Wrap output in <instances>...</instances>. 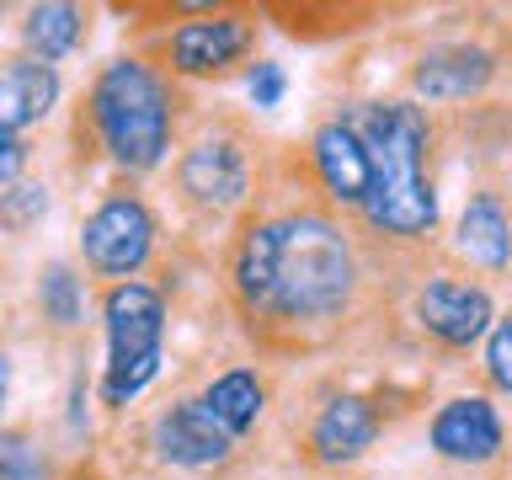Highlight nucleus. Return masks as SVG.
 <instances>
[{"instance_id":"nucleus-1","label":"nucleus","mask_w":512,"mask_h":480,"mask_svg":"<svg viewBox=\"0 0 512 480\" xmlns=\"http://www.w3.org/2000/svg\"><path fill=\"white\" fill-rule=\"evenodd\" d=\"M358 283L347 235L320 214H288L246 230L235 251V288L256 315L326 320L342 315Z\"/></svg>"},{"instance_id":"nucleus-2","label":"nucleus","mask_w":512,"mask_h":480,"mask_svg":"<svg viewBox=\"0 0 512 480\" xmlns=\"http://www.w3.org/2000/svg\"><path fill=\"white\" fill-rule=\"evenodd\" d=\"M363 150L374 160V187L363 198V214L374 230L390 235H427L438 224V198L427 187L422 155H427V123L411 102H379L358 123Z\"/></svg>"},{"instance_id":"nucleus-3","label":"nucleus","mask_w":512,"mask_h":480,"mask_svg":"<svg viewBox=\"0 0 512 480\" xmlns=\"http://www.w3.org/2000/svg\"><path fill=\"white\" fill-rule=\"evenodd\" d=\"M91 123L107 155L128 171H150L166 160L171 144V107L160 80L139 59H112L91 86Z\"/></svg>"},{"instance_id":"nucleus-4","label":"nucleus","mask_w":512,"mask_h":480,"mask_svg":"<svg viewBox=\"0 0 512 480\" xmlns=\"http://www.w3.org/2000/svg\"><path fill=\"white\" fill-rule=\"evenodd\" d=\"M107 315V374L102 400L128 406L144 384L160 374V336H166V299L150 283H118L102 304Z\"/></svg>"},{"instance_id":"nucleus-5","label":"nucleus","mask_w":512,"mask_h":480,"mask_svg":"<svg viewBox=\"0 0 512 480\" xmlns=\"http://www.w3.org/2000/svg\"><path fill=\"white\" fill-rule=\"evenodd\" d=\"M150 246H155V219L139 198H107L80 230L86 262L107 278H134L150 262Z\"/></svg>"},{"instance_id":"nucleus-6","label":"nucleus","mask_w":512,"mask_h":480,"mask_svg":"<svg viewBox=\"0 0 512 480\" xmlns=\"http://www.w3.org/2000/svg\"><path fill=\"white\" fill-rule=\"evenodd\" d=\"M230 448H235V432L203 406V395L176 400L155 422V454L166 464H182V470H214V464L230 459Z\"/></svg>"},{"instance_id":"nucleus-7","label":"nucleus","mask_w":512,"mask_h":480,"mask_svg":"<svg viewBox=\"0 0 512 480\" xmlns=\"http://www.w3.org/2000/svg\"><path fill=\"white\" fill-rule=\"evenodd\" d=\"M416 320L438 336L448 347H470L486 336L491 326V294L475 283H454V278H438L416 294Z\"/></svg>"},{"instance_id":"nucleus-8","label":"nucleus","mask_w":512,"mask_h":480,"mask_svg":"<svg viewBox=\"0 0 512 480\" xmlns=\"http://www.w3.org/2000/svg\"><path fill=\"white\" fill-rule=\"evenodd\" d=\"M432 448L443 459H459V464H486L496 459L502 448V416H496L491 400L480 395H459L432 416Z\"/></svg>"},{"instance_id":"nucleus-9","label":"nucleus","mask_w":512,"mask_h":480,"mask_svg":"<svg viewBox=\"0 0 512 480\" xmlns=\"http://www.w3.org/2000/svg\"><path fill=\"white\" fill-rule=\"evenodd\" d=\"M251 22L246 16H208V22H187L171 32V59L182 75H219L251 48Z\"/></svg>"},{"instance_id":"nucleus-10","label":"nucleus","mask_w":512,"mask_h":480,"mask_svg":"<svg viewBox=\"0 0 512 480\" xmlns=\"http://www.w3.org/2000/svg\"><path fill=\"white\" fill-rule=\"evenodd\" d=\"M246 182H251L246 155H240V144H230V139H203V144H192L187 160H182V192L203 208L240 203L246 198Z\"/></svg>"},{"instance_id":"nucleus-11","label":"nucleus","mask_w":512,"mask_h":480,"mask_svg":"<svg viewBox=\"0 0 512 480\" xmlns=\"http://www.w3.org/2000/svg\"><path fill=\"white\" fill-rule=\"evenodd\" d=\"M315 171H320L331 198L358 203V208L368 198V187H374V160H368L363 134L352 123H326L315 134Z\"/></svg>"},{"instance_id":"nucleus-12","label":"nucleus","mask_w":512,"mask_h":480,"mask_svg":"<svg viewBox=\"0 0 512 480\" xmlns=\"http://www.w3.org/2000/svg\"><path fill=\"white\" fill-rule=\"evenodd\" d=\"M491 54L475 43H443L432 48V54H422V64H416V91L427 96V102H459V96H475L480 86L491 80Z\"/></svg>"},{"instance_id":"nucleus-13","label":"nucleus","mask_w":512,"mask_h":480,"mask_svg":"<svg viewBox=\"0 0 512 480\" xmlns=\"http://www.w3.org/2000/svg\"><path fill=\"white\" fill-rule=\"evenodd\" d=\"M374 438H379V411L368 406L363 395H336L310 427V448H315V459H326V464L358 459Z\"/></svg>"},{"instance_id":"nucleus-14","label":"nucleus","mask_w":512,"mask_h":480,"mask_svg":"<svg viewBox=\"0 0 512 480\" xmlns=\"http://www.w3.org/2000/svg\"><path fill=\"white\" fill-rule=\"evenodd\" d=\"M459 251L470 256V262L480 267H507L512 262V230H507V214L496 198H470V208H464L459 219Z\"/></svg>"},{"instance_id":"nucleus-15","label":"nucleus","mask_w":512,"mask_h":480,"mask_svg":"<svg viewBox=\"0 0 512 480\" xmlns=\"http://www.w3.org/2000/svg\"><path fill=\"white\" fill-rule=\"evenodd\" d=\"M80 32H86V11H80V6H32L22 38H27L32 59L54 64V59H64L80 43Z\"/></svg>"},{"instance_id":"nucleus-16","label":"nucleus","mask_w":512,"mask_h":480,"mask_svg":"<svg viewBox=\"0 0 512 480\" xmlns=\"http://www.w3.org/2000/svg\"><path fill=\"white\" fill-rule=\"evenodd\" d=\"M203 406L240 438V432H246L256 416H262V379H256L251 368H230V374H219V379L203 390Z\"/></svg>"},{"instance_id":"nucleus-17","label":"nucleus","mask_w":512,"mask_h":480,"mask_svg":"<svg viewBox=\"0 0 512 480\" xmlns=\"http://www.w3.org/2000/svg\"><path fill=\"white\" fill-rule=\"evenodd\" d=\"M6 75H11V86L22 91V102H27L32 118H43V112L59 102V75H54V64L22 54V59H6Z\"/></svg>"},{"instance_id":"nucleus-18","label":"nucleus","mask_w":512,"mask_h":480,"mask_svg":"<svg viewBox=\"0 0 512 480\" xmlns=\"http://www.w3.org/2000/svg\"><path fill=\"white\" fill-rule=\"evenodd\" d=\"M38 294H43V310L54 326H75L80 320V283L70 278V267H48Z\"/></svg>"},{"instance_id":"nucleus-19","label":"nucleus","mask_w":512,"mask_h":480,"mask_svg":"<svg viewBox=\"0 0 512 480\" xmlns=\"http://www.w3.org/2000/svg\"><path fill=\"white\" fill-rule=\"evenodd\" d=\"M0 480H43V459L27 432H0Z\"/></svg>"},{"instance_id":"nucleus-20","label":"nucleus","mask_w":512,"mask_h":480,"mask_svg":"<svg viewBox=\"0 0 512 480\" xmlns=\"http://www.w3.org/2000/svg\"><path fill=\"white\" fill-rule=\"evenodd\" d=\"M486 374H491L496 390H507V395H512V315L491 326V342H486Z\"/></svg>"},{"instance_id":"nucleus-21","label":"nucleus","mask_w":512,"mask_h":480,"mask_svg":"<svg viewBox=\"0 0 512 480\" xmlns=\"http://www.w3.org/2000/svg\"><path fill=\"white\" fill-rule=\"evenodd\" d=\"M48 208V198H43V187H11V192H0V219L6 224H16V230H22V224H32Z\"/></svg>"},{"instance_id":"nucleus-22","label":"nucleus","mask_w":512,"mask_h":480,"mask_svg":"<svg viewBox=\"0 0 512 480\" xmlns=\"http://www.w3.org/2000/svg\"><path fill=\"white\" fill-rule=\"evenodd\" d=\"M283 91H288L283 64H256V70H251V102H256V107H278Z\"/></svg>"},{"instance_id":"nucleus-23","label":"nucleus","mask_w":512,"mask_h":480,"mask_svg":"<svg viewBox=\"0 0 512 480\" xmlns=\"http://www.w3.org/2000/svg\"><path fill=\"white\" fill-rule=\"evenodd\" d=\"M22 160H27V150L16 144L11 134H0V187H11L16 182V171H22Z\"/></svg>"},{"instance_id":"nucleus-24","label":"nucleus","mask_w":512,"mask_h":480,"mask_svg":"<svg viewBox=\"0 0 512 480\" xmlns=\"http://www.w3.org/2000/svg\"><path fill=\"white\" fill-rule=\"evenodd\" d=\"M6 395H11V358L0 352V406H6Z\"/></svg>"}]
</instances>
